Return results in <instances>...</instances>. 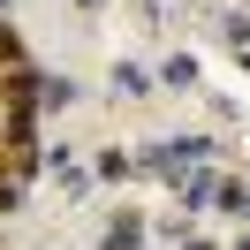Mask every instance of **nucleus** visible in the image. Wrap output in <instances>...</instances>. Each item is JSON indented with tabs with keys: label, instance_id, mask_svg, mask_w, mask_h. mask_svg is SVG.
Returning <instances> with one entry per match:
<instances>
[{
	"label": "nucleus",
	"instance_id": "7ed1b4c3",
	"mask_svg": "<svg viewBox=\"0 0 250 250\" xmlns=\"http://www.w3.org/2000/svg\"><path fill=\"white\" fill-rule=\"evenodd\" d=\"M137 243H144V220L137 212H114V228L99 235V250H137Z\"/></svg>",
	"mask_w": 250,
	"mask_h": 250
},
{
	"label": "nucleus",
	"instance_id": "20e7f679",
	"mask_svg": "<svg viewBox=\"0 0 250 250\" xmlns=\"http://www.w3.org/2000/svg\"><path fill=\"white\" fill-rule=\"evenodd\" d=\"M114 91H122V99H144V91H152V76H144L137 61H114Z\"/></svg>",
	"mask_w": 250,
	"mask_h": 250
},
{
	"label": "nucleus",
	"instance_id": "0eeeda50",
	"mask_svg": "<svg viewBox=\"0 0 250 250\" xmlns=\"http://www.w3.org/2000/svg\"><path fill=\"white\" fill-rule=\"evenodd\" d=\"M235 250H250V235H235Z\"/></svg>",
	"mask_w": 250,
	"mask_h": 250
},
{
	"label": "nucleus",
	"instance_id": "f03ea898",
	"mask_svg": "<svg viewBox=\"0 0 250 250\" xmlns=\"http://www.w3.org/2000/svg\"><path fill=\"white\" fill-rule=\"evenodd\" d=\"M159 83L167 91H197V53H167L159 61Z\"/></svg>",
	"mask_w": 250,
	"mask_h": 250
},
{
	"label": "nucleus",
	"instance_id": "6e6552de",
	"mask_svg": "<svg viewBox=\"0 0 250 250\" xmlns=\"http://www.w3.org/2000/svg\"><path fill=\"white\" fill-rule=\"evenodd\" d=\"M182 250H212V243H182Z\"/></svg>",
	"mask_w": 250,
	"mask_h": 250
},
{
	"label": "nucleus",
	"instance_id": "f257e3e1",
	"mask_svg": "<svg viewBox=\"0 0 250 250\" xmlns=\"http://www.w3.org/2000/svg\"><path fill=\"white\" fill-rule=\"evenodd\" d=\"M46 167H53V182H61V197H91V167H83L68 144H53V152H46Z\"/></svg>",
	"mask_w": 250,
	"mask_h": 250
},
{
	"label": "nucleus",
	"instance_id": "39448f33",
	"mask_svg": "<svg viewBox=\"0 0 250 250\" xmlns=\"http://www.w3.org/2000/svg\"><path fill=\"white\" fill-rule=\"evenodd\" d=\"M212 205L220 212H250V189L243 182H212Z\"/></svg>",
	"mask_w": 250,
	"mask_h": 250
},
{
	"label": "nucleus",
	"instance_id": "1a4fd4ad",
	"mask_svg": "<svg viewBox=\"0 0 250 250\" xmlns=\"http://www.w3.org/2000/svg\"><path fill=\"white\" fill-rule=\"evenodd\" d=\"M0 16H8V0H0Z\"/></svg>",
	"mask_w": 250,
	"mask_h": 250
},
{
	"label": "nucleus",
	"instance_id": "423d86ee",
	"mask_svg": "<svg viewBox=\"0 0 250 250\" xmlns=\"http://www.w3.org/2000/svg\"><path fill=\"white\" fill-rule=\"evenodd\" d=\"M76 8H106V0H76Z\"/></svg>",
	"mask_w": 250,
	"mask_h": 250
}]
</instances>
